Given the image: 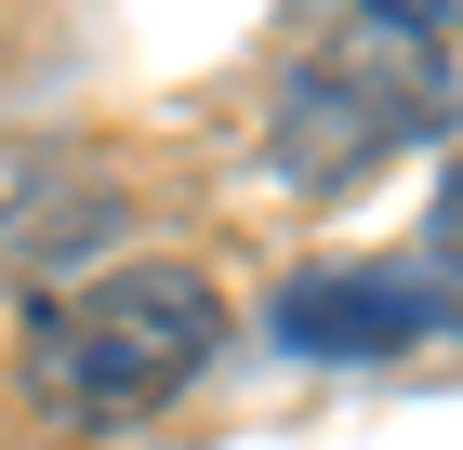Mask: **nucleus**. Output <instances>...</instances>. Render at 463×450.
Here are the masks:
<instances>
[{
	"mask_svg": "<svg viewBox=\"0 0 463 450\" xmlns=\"http://www.w3.org/2000/svg\"><path fill=\"white\" fill-rule=\"evenodd\" d=\"M225 358V292L199 265H107L27 318V384L67 424H146Z\"/></svg>",
	"mask_w": 463,
	"mask_h": 450,
	"instance_id": "1",
	"label": "nucleus"
},
{
	"mask_svg": "<svg viewBox=\"0 0 463 450\" xmlns=\"http://www.w3.org/2000/svg\"><path fill=\"white\" fill-rule=\"evenodd\" d=\"M437 120H450L437 40L357 14L345 40H318V53L279 80V106H265V159H279L291 186H357V173H384L397 146H424Z\"/></svg>",
	"mask_w": 463,
	"mask_h": 450,
	"instance_id": "2",
	"label": "nucleus"
},
{
	"mask_svg": "<svg viewBox=\"0 0 463 450\" xmlns=\"http://www.w3.org/2000/svg\"><path fill=\"white\" fill-rule=\"evenodd\" d=\"M291 358H424L463 331V292L450 278H411V265H305L265 318Z\"/></svg>",
	"mask_w": 463,
	"mask_h": 450,
	"instance_id": "3",
	"label": "nucleus"
},
{
	"mask_svg": "<svg viewBox=\"0 0 463 450\" xmlns=\"http://www.w3.org/2000/svg\"><path fill=\"white\" fill-rule=\"evenodd\" d=\"M424 239H437V278L463 292V159H450V186H437V212H424Z\"/></svg>",
	"mask_w": 463,
	"mask_h": 450,
	"instance_id": "4",
	"label": "nucleus"
},
{
	"mask_svg": "<svg viewBox=\"0 0 463 450\" xmlns=\"http://www.w3.org/2000/svg\"><path fill=\"white\" fill-rule=\"evenodd\" d=\"M371 27H411V40H437V27H463V0H357Z\"/></svg>",
	"mask_w": 463,
	"mask_h": 450,
	"instance_id": "5",
	"label": "nucleus"
}]
</instances>
